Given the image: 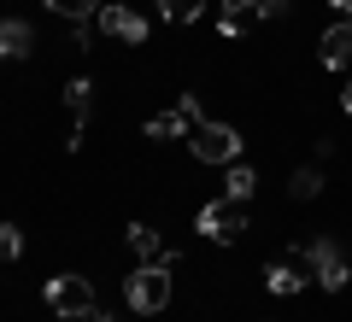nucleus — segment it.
Wrapping results in <instances>:
<instances>
[{
    "label": "nucleus",
    "instance_id": "10",
    "mask_svg": "<svg viewBox=\"0 0 352 322\" xmlns=\"http://www.w3.org/2000/svg\"><path fill=\"white\" fill-rule=\"evenodd\" d=\"M30 53H36V30L24 18H6L0 24V59H30Z\"/></svg>",
    "mask_w": 352,
    "mask_h": 322
},
{
    "label": "nucleus",
    "instance_id": "4",
    "mask_svg": "<svg viewBox=\"0 0 352 322\" xmlns=\"http://www.w3.org/2000/svg\"><path fill=\"white\" fill-rule=\"evenodd\" d=\"M41 299H47V310H59V317H88V310H94V287H88L82 275H53V281L41 287Z\"/></svg>",
    "mask_w": 352,
    "mask_h": 322
},
{
    "label": "nucleus",
    "instance_id": "19",
    "mask_svg": "<svg viewBox=\"0 0 352 322\" xmlns=\"http://www.w3.org/2000/svg\"><path fill=\"white\" fill-rule=\"evenodd\" d=\"M252 6H258V18H282L294 0H252Z\"/></svg>",
    "mask_w": 352,
    "mask_h": 322
},
{
    "label": "nucleus",
    "instance_id": "13",
    "mask_svg": "<svg viewBox=\"0 0 352 322\" xmlns=\"http://www.w3.org/2000/svg\"><path fill=\"white\" fill-rule=\"evenodd\" d=\"M252 18H258V6H252V0H223V12H217V30H223V36H241Z\"/></svg>",
    "mask_w": 352,
    "mask_h": 322
},
{
    "label": "nucleus",
    "instance_id": "17",
    "mask_svg": "<svg viewBox=\"0 0 352 322\" xmlns=\"http://www.w3.org/2000/svg\"><path fill=\"white\" fill-rule=\"evenodd\" d=\"M153 6H159V12L170 18V24H194V18H200V6H206V0H153Z\"/></svg>",
    "mask_w": 352,
    "mask_h": 322
},
{
    "label": "nucleus",
    "instance_id": "18",
    "mask_svg": "<svg viewBox=\"0 0 352 322\" xmlns=\"http://www.w3.org/2000/svg\"><path fill=\"white\" fill-rule=\"evenodd\" d=\"M0 258H6V264H18V258H24V235H18L12 223H0Z\"/></svg>",
    "mask_w": 352,
    "mask_h": 322
},
{
    "label": "nucleus",
    "instance_id": "14",
    "mask_svg": "<svg viewBox=\"0 0 352 322\" xmlns=\"http://www.w3.org/2000/svg\"><path fill=\"white\" fill-rule=\"evenodd\" d=\"M288 194L294 199H317L323 194V170H317V164H300V170L288 176Z\"/></svg>",
    "mask_w": 352,
    "mask_h": 322
},
{
    "label": "nucleus",
    "instance_id": "11",
    "mask_svg": "<svg viewBox=\"0 0 352 322\" xmlns=\"http://www.w3.org/2000/svg\"><path fill=\"white\" fill-rule=\"evenodd\" d=\"M129 252H135L141 264H159V258H164V240H159V229H153V223H129Z\"/></svg>",
    "mask_w": 352,
    "mask_h": 322
},
{
    "label": "nucleus",
    "instance_id": "5",
    "mask_svg": "<svg viewBox=\"0 0 352 322\" xmlns=\"http://www.w3.org/2000/svg\"><path fill=\"white\" fill-rule=\"evenodd\" d=\"M294 258L317 275V287H329V293H340V287H346V258L335 252V240H311V246L294 252Z\"/></svg>",
    "mask_w": 352,
    "mask_h": 322
},
{
    "label": "nucleus",
    "instance_id": "16",
    "mask_svg": "<svg viewBox=\"0 0 352 322\" xmlns=\"http://www.w3.org/2000/svg\"><path fill=\"white\" fill-rule=\"evenodd\" d=\"M252 187H258V176H252V164H229V182H223V194H235V199H252Z\"/></svg>",
    "mask_w": 352,
    "mask_h": 322
},
{
    "label": "nucleus",
    "instance_id": "20",
    "mask_svg": "<svg viewBox=\"0 0 352 322\" xmlns=\"http://www.w3.org/2000/svg\"><path fill=\"white\" fill-rule=\"evenodd\" d=\"M65 322H112V317H100V310H88V317H65Z\"/></svg>",
    "mask_w": 352,
    "mask_h": 322
},
{
    "label": "nucleus",
    "instance_id": "8",
    "mask_svg": "<svg viewBox=\"0 0 352 322\" xmlns=\"http://www.w3.org/2000/svg\"><path fill=\"white\" fill-rule=\"evenodd\" d=\"M317 59H323L329 71L352 65V18H340L335 30H323V41H317Z\"/></svg>",
    "mask_w": 352,
    "mask_h": 322
},
{
    "label": "nucleus",
    "instance_id": "21",
    "mask_svg": "<svg viewBox=\"0 0 352 322\" xmlns=\"http://www.w3.org/2000/svg\"><path fill=\"white\" fill-rule=\"evenodd\" d=\"M329 6H335V12H340V18H352V0H329Z\"/></svg>",
    "mask_w": 352,
    "mask_h": 322
},
{
    "label": "nucleus",
    "instance_id": "3",
    "mask_svg": "<svg viewBox=\"0 0 352 322\" xmlns=\"http://www.w3.org/2000/svg\"><path fill=\"white\" fill-rule=\"evenodd\" d=\"M124 299H129V310H141V317L164 310V305H170V270H159V264H141V270L124 281Z\"/></svg>",
    "mask_w": 352,
    "mask_h": 322
},
{
    "label": "nucleus",
    "instance_id": "2",
    "mask_svg": "<svg viewBox=\"0 0 352 322\" xmlns=\"http://www.w3.org/2000/svg\"><path fill=\"white\" fill-rule=\"evenodd\" d=\"M188 152L200 164H235L241 159V135L229 124H206V117H200V124L188 129Z\"/></svg>",
    "mask_w": 352,
    "mask_h": 322
},
{
    "label": "nucleus",
    "instance_id": "6",
    "mask_svg": "<svg viewBox=\"0 0 352 322\" xmlns=\"http://www.w3.org/2000/svg\"><path fill=\"white\" fill-rule=\"evenodd\" d=\"M194 124H200V94H182V100H176V112H164V117H147V141L188 135Z\"/></svg>",
    "mask_w": 352,
    "mask_h": 322
},
{
    "label": "nucleus",
    "instance_id": "22",
    "mask_svg": "<svg viewBox=\"0 0 352 322\" xmlns=\"http://www.w3.org/2000/svg\"><path fill=\"white\" fill-rule=\"evenodd\" d=\"M346 112H352V82H346Z\"/></svg>",
    "mask_w": 352,
    "mask_h": 322
},
{
    "label": "nucleus",
    "instance_id": "15",
    "mask_svg": "<svg viewBox=\"0 0 352 322\" xmlns=\"http://www.w3.org/2000/svg\"><path fill=\"white\" fill-rule=\"evenodd\" d=\"M47 12H53V18H71V24H82V18L100 12V0H47Z\"/></svg>",
    "mask_w": 352,
    "mask_h": 322
},
{
    "label": "nucleus",
    "instance_id": "7",
    "mask_svg": "<svg viewBox=\"0 0 352 322\" xmlns=\"http://www.w3.org/2000/svg\"><path fill=\"white\" fill-rule=\"evenodd\" d=\"M94 30H106V36L129 41V47H141V41H147V18L129 12V6H100V12H94Z\"/></svg>",
    "mask_w": 352,
    "mask_h": 322
},
{
    "label": "nucleus",
    "instance_id": "12",
    "mask_svg": "<svg viewBox=\"0 0 352 322\" xmlns=\"http://www.w3.org/2000/svg\"><path fill=\"white\" fill-rule=\"evenodd\" d=\"M65 106H71V117H76V129H71V135H82L88 112H94V82H88V76H76V82L65 88Z\"/></svg>",
    "mask_w": 352,
    "mask_h": 322
},
{
    "label": "nucleus",
    "instance_id": "1",
    "mask_svg": "<svg viewBox=\"0 0 352 322\" xmlns=\"http://www.w3.org/2000/svg\"><path fill=\"white\" fill-rule=\"evenodd\" d=\"M194 229L200 235H212V240H241L247 235V199H235V194H223V199H212V205H200V217H194Z\"/></svg>",
    "mask_w": 352,
    "mask_h": 322
},
{
    "label": "nucleus",
    "instance_id": "9",
    "mask_svg": "<svg viewBox=\"0 0 352 322\" xmlns=\"http://www.w3.org/2000/svg\"><path fill=\"white\" fill-rule=\"evenodd\" d=\"M264 287H270L276 299L300 293V287H305V264H300V258H276L270 270H264Z\"/></svg>",
    "mask_w": 352,
    "mask_h": 322
}]
</instances>
